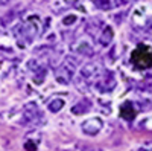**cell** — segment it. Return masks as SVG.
<instances>
[{
	"label": "cell",
	"mask_w": 152,
	"mask_h": 151,
	"mask_svg": "<svg viewBox=\"0 0 152 151\" xmlns=\"http://www.w3.org/2000/svg\"><path fill=\"white\" fill-rule=\"evenodd\" d=\"M131 63L138 70L152 67V47L146 44H138L131 54Z\"/></svg>",
	"instance_id": "6da1fadb"
},
{
	"label": "cell",
	"mask_w": 152,
	"mask_h": 151,
	"mask_svg": "<svg viewBox=\"0 0 152 151\" xmlns=\"http://www.w3.org/2000/svg\"><path fill=\"white\" fill-rule=\"evenodd\" d=\"M120 116H122L123 119H126V121H132V119L137 116V111H135L132 102L126 101V102L122 105V108H120Z\"/></svg>",
	"instance_id": "7a4b0ae2"
},
{
	"label": "cell",
	"mask_w": 152,
	"mask_h": 151,
	"mask_svg": "<svg viewBox=\"0 0 152 151\" xmlns=\"http://www.w3.org/2000/svg\"><path fill=\"white\" fill-rule=\"evenodd\" d=\"M24 148H26L28 151H35V148H37V147H35V144H34V142H31V141H29L28 144H24Z\"/></svg>",
	"instance_id": "3957f363"
}]
</instances>
